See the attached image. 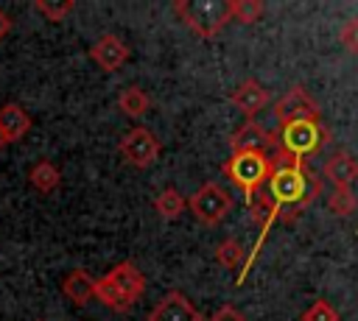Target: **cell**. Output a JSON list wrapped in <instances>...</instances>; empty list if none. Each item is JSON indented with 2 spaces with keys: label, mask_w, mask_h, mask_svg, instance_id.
Masks as SVG:
<instances>
[{
  "label": "cell",
  "mask_w": 358,
  "mask_h": 321,
  "mask_svg": "<svg viewBox=\"0 0 358 321\" xmlns=\"http://www.w3.org/2000/svg\"><path fill=\"white\" fill-rule=\"evenodd\" d=\"M338 39H341V45H344L350 53H358V17H352V20H347V22L341 25Z\"/></svg>",
  "instance_id": "603a6c76"
},
{
  "label": "cell",
  "mask_w": 358,
  "mask_h": 321,
  "mask_svg": "<svg viewBox=\"0 0 358 321\" xmlns=\"http://www.w3.org/2000/svg\"><path fill=\"white\" fill-rule=\"evenodd\" d=\"M0 128L11 142H20L31 131V114L20 103H3L0 106Z\"/></svg>",
  "instance_id": "5bb4252c"
},
{
  "label": "cell",
  "mask_w": 358,
  "mask_h": 321,
  "mask_svg": "<svg viewBox=\"0 0 358 321\" xmlns=\"http://www.w3.org/2000/svg\"><path fill=\"white\" fill-rule=\"evenodd\" d=\"M302 321H341V315H338V310H336L330 301L316 299V301L302 313Z\"/></svg>",
  "instance_id": "7402d4cb"
},
{
  "label": "cell",
  "mask_w": 358,
  "mask_h": 321,
  "mask_svg": "<svg viewBox=\"0 0 358 321\" xmlns=\"http://www.w3.org/2000/svg\"><path fill=\"white\" fill-rule=\"evenodd\" d=\"M8 142H11V140H8V137H6V131H3V128H0V148H6V145H8Z\"/></svg>",
  "instance_id": "484cf974"
},
{
  "label": "cell",
  "mask_w": 358,
  "mask_h": 321,
  "mask_svg": "<svg viewBox=\"0 0 358 321\" xmlns=\"http://www.w3.org/2000/svg\"><path fill=\"white\" fill-rule=\"evenodd\" d=\"M173 14L182 20L185 28H190L201 39L218 36L232 22L229 0H176Z\"/></svg>",
  "instance_id": "7a4b0ae2"
},
{
  "label": "cell",
  "mask_w": 358,
  "mask_h": 321,
  "mask_svg": "<svg viewBox=\"0 0 358 321\" xmlns=\"http://www.w3.org/2000/svg\"><path fill=\"white\" fill-rule=\"evenodd\" d=\"M154 209H157L159 218H165V221H176V218L187 209V198H185L176 187H165V190L157 193V198H154Z\"/></svg>",
  "instance_id": "2e32d148"
},
{
  "label": "cell",
  "mask_w": 358,
  "mask_h": 321,
  "mask_svg": "<svg viewBox=\"0 0 358 321\" xmlns=\"http://www.w3.org/2000/svg\"><path fill=\"white\" fill-rule=\"evenodd\" d=\"M90 59H92L101 70L115 73V70H120V67L129 61V45H126L120 36H115V33H103L101 39H95V42L90 45Z\"/></svg>",
  "instance_id": "30bf717a"
},
{
  "label": "cell",
  "mask_w": 358,
  "mask_h": 321,
  "mask_svg": "<svg viewBox=\"0 0 358 321\" xmlns=\"http://www.w3.org/2000/svg\"><path fill=\"white\" fill-rule=\"evenodd\" d=\"M28 181H31V187H34L36 193L48 195V193L59 190V184H62V170H59L50 159H39V162L28 170Z\"/></svg>",
  "instance_id": "9a60e30c"
},
{
  "label": "cell",
  "mask_w": 358,
  "mask_h": 321,
  "mask_svg": "<svg viewBox=\"0 0 358 321\" xmlns=\"http://www.w3.org/2000/svg\"><path fill=\"white\" fill-rule=\"evenodd\" d=\"M324 179L336 187V190H347L355 179H358V162L350 154H333L324 162Z\"/></svg>",
  "instance_id": "4fadbf2b"
},
{
  "label": "cell",
  "mask_w": 358,
  "mask_h": 321,
  "mask_svg": "<svg viewBox=\"0 0 358 321\" xmlns=\"http://www.w3.org/2000/svg\"><path fill=\"white\" fill-rule=\"evenodd\" d=\"M224 176L243 193L246 204L252 207L257 193L263 190L268 173H271V156L268 154H232L224 165H221Z\"/></svg>",
  "instance_id": "277c9868"
},
{
  "label": "cell",
  "mask_w": 358,
  "mask_h": 321,
  "mask_svg": "<svg viewBox=\"0 0 358 321\" xmlns=\"http://www.w3.org/2000/svg\"><path fill=\"white\" fill-rule=\"evenodd\" d=\"M215 260H218L227 271H235V268H243V262H246V251H243L241 240H235V237H224V240L215 246Z\"/></svg>",
  "instance_id": "ac0fdd59"
},
{
  "label": "cell",
  "mask_w": 358,
  "mask_h": 321,
  "mask_svg": "<svg viewBox=\"0 0 358 321\" xmlns=\"http://www.w3.org/2000/svg\"><path fill=\"white\" fill-rule=\"evenodd\" d=\"M145 293V279L137 271L134 262L123 260L117 262L109 274H103L101 279H95V299L101 304H106L115 313H126L131 310V304Z\"/></svg>",
  "instance_id": "6da1fadb"
},
{
  "label": "cell",
  "mask_w": 358,
  "mask_h": 321,
  "mask_svg": "<svg viewBox=\"0 0 358 321\" xmlns=\"http://www.w3.org/2000/svg\"><path fill=\"white\" fill-rule=\"evenodd\" d=\"M62 293H64L76 307H84L87 301L95 299V279H92L84 268H76V271H70V274L62 279Z\"/></svg>",
  "instance_id": "7c38bea8"
},
{
  "label": "cell",
  "mask_w": 358,
  "mask_h": 321,
  "mask_svg": "<svg viewBox=\"0 0 358 321\" xmlns=\"http://www.w3.org/2000/svg\"><path fill=\"white\" fill-rule=\"evenodd\" d=\"M296 120H322L319 117V103L305 87H291L280 100H274V123L288 126Z\"/></svg>",
  "instance_id": "52a82bcc"
},
{
  "label": "cell",
  "mask_w": 358,
  "mask_h": 321,
  "mask_svg": "<svg viewBox=\"0 0 358 321\" xmlns=\"http://www.w3.org/2000/svg\"><path fill=\"white\" fill-rule=\"evenodd\" d=\"M117 109L126 114V117H143L148 109H151V98L145 95V89H140V87H126L120 95H117Z\"/></svg>",
  "instance_id": "e0dca14e"
},
{
  "label": "cell",
  "mask_w": 358,
  "mask_h": 321,
  "mask_svg": "<svg viewBox=\"0 0 358 321\" xmlns=\"http://www.w3.org/2000/svg\"><path fill=\"white\" fill-rule=\"evenodd\" d=\"M117 151H120V156H123L129 165H134V167H151V165L159 159L162 145H159V140H157L154 131H148V128H143V126H134V128H129V131L120 137Z\"/></svg>",
  "instance_id": "8992f818"
},
{
  "label": "cell",
  "mask_w": 358,
  "mask_h": 321,
  "mask_svg": "<svg viewBox=\"0 0 358 321\" xmlns=\"http://www.w3.org/2000/svg\"><path fill=\"white\" fill-rule=\"evenodd\" d=\"M148 321H201V313L182 290H168L148 313Z\"/></svg>",
  "instance_id": "9c48e42d"
},
{
  "label": "cell",
  "mask_w": 358,
  "mask_h": 321,
  "mask_svg": "<svg viewBox=\"0 0 358 321\" xmlns=\"http://www.w3.org/2000/svg\"><path fill=\"white\" fill-rule=\"evenodd\" d=\"M229 100H232L235 109H241V112L252 120L257 112H263V109L271 103V92H268L257 78H246V81H241V84L232 89Z\"/></svg>",
  "instance_id": "8fae6325"
},
{
  "label": "cell",
  "mask_w": 358,
  "mask_h": 321,
  "mask_svg": "<svg viewBox=\"0 0 358 321\" xmlns=\"http://www.w3.org/2000/svg\"><path fill=\"white\" fill-rule=\"evenodd\" d=\"M207 321H249L238 307H232V304H224V307H218Z\"/></svg>",
  "instance_id": "cb8c5ba5"
},
{
  "label": "cell",
  "mask_w": 358,
  "mask_h": 321,
  "mask_svg": "<svg viewBox=\"0 0 358 321\" xmlns=\"http://www.w3.org/2000/svg\"><path fill=\"white\" fill-rule=\"evenodd\" d=\"M76 3L64 0V3H48V0H34V11H39L48 22H62L67 14H73Z\"/></svg>",
  "instance_id": "ffe728a7"
},
{
  "label": "cell",
  "mask_w": 358,
  "mask_h": 321,
  "mask_svg": "<svg viewBox=\"0 0 358 321\" xmlns=\"http://www.w3.org/2000/svg\"><path fill=\"white\" fill-rule=\"evenodd\" d=\"M187 207H190V212L196 215V221H199L201 226H218V223L227 218V212L232 209V198H229V193H227L221 184L204 181V184L187 198Z\"/></svg>",
  "instance_id": "5b68a950"
},
{
  "label": "cell",
  "mask_w": 358,
  "mask_h": 321,
  "mask_svg": "<svg viewBox=\"0 0 358 321\" xmlns=\"http://www.w3.org/2000/svg\"><path fill=\"white\" fill-rule=\"evenodd\" d=\"M277 137V154H285L291 159H302L310 154H319L330 142V131L324 128L322 120H296L288 126H280Z\"/></svg>",
  "instance_id": "3957f363"
},
{
  "label": "cell",
  "mask_w": 358,
  "mask_h": 321,
  "mask_svg": "<svg viewBox=\"0 0 358 321\" xmlns=\"http://www.w3.org/2000/svg\"><path fill=\"white\" fill-rule=\"evenodd\" d=\"M229 148L232 154H268L277 148V137L257 120H246L229 134Z\"/></svg>",
  "instance_id": "ba28073f"
},
{
  "label": "cell",
  "mask_w": 358,
  "mask_h": 321,
  "mask_svg": "<svg viewBox=\"0 0 358 321\" xmlns=\"http://www.w3.org/2000/svg\"><path fill=\"white\" fill-rule=\"evenodd\" d=\"M8 31H11V17H8V14L0 8V42L8 36Z\"/></svg>",
  "instance_id": "d4e9b609"
},
{
  "label": "cell",
  "mask_w": 358,
  "mask_h": 321,
  "mask_svg": "<svg viewBox=\"0 0 358 321\" xmlns=\"http://www.w3.org/2000/svg\"><path fill=\"white\" fill-rule=\"evenodd\" d=\"M229 6H232V20H238L241 25L257 22L266 11V6L260 0H229Z\"/></svg>",
  "instance_id": "d6986e66"
},
{
  "label": "cell",
  "mask_w": 358,
  "mask_h": 321,
  "mask_svg": "<svg viewBox=\"0 0 358 321\" xmlns=\"http://www.w3.org/2000/svg\"><path fill=\"white\" fill-rule=\"evenodd\" d=\"M358 207V198H355V193L347 187V190H333L330 193V198H327V209L333 212V215H350L352 209Z\"/></svg>",
  "instance_id": "44dd1931"
}]
</instances>
